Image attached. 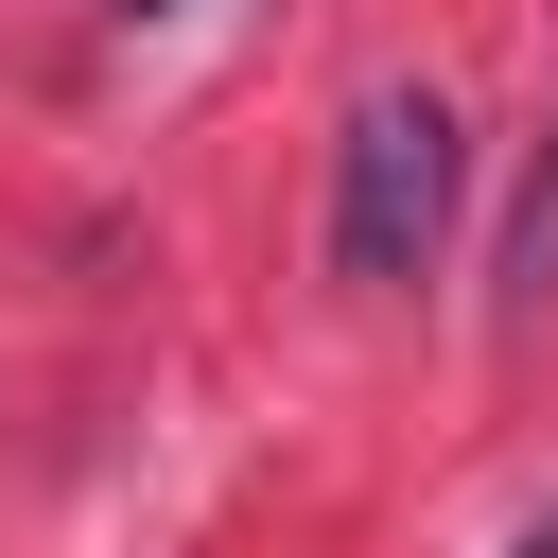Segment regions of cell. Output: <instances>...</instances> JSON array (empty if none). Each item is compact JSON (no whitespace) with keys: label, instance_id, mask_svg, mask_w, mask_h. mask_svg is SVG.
<instances>
[{"label":"cell","instance_id":"obj_2","mask_svg":"<svg viewBox=\"0 0 558 558\" xmlns=\"http://www.w3.org/2000/svg\"><path fill=\"white\" fill-rule=\"evenodd\" d=\"M541 296H558V122H541V174L506 209V314H541Z\"/></svg>","mask_w":558,"mask_h":558},{"label":"cell","instance_id":"obj_1","mask_svg":"<svg viewBox=\"0 0 558 558\" xmlns=\"http://www.w3.org/2000/svg\"><path fill=\"white\" fill-rule=\"evenodd\" d=\"M453 174H471L453 105H436V87H366L349 140H331V279H349V296L436 279V244H453Z\"/></svg>","mask_w":558,"mask_h":558},{"label":"cell","instance_id":"obj_4","mask_svg":"<svg viewBox=\"0 0 558 558\" xmlns=\"http://www.w3.org/2000/svg\"><path fill=\"white\" fill-rule=\"evenodd\" d=\"M523 558H558V523H541V541H523Z\"/></svg>","mask_w":558,"mask_h":558},{"label":"cell","instance_id":"obj_3","mask_svg":"<svg viewBox=\"0 0 558 558\" xmlns=\"http://www.w3.org/2000/svg\"><path fill=\"white\" fill-rule=\"evenodd\" d=\"M122 17H192V0H122Z\"/></svg>","mask_w":558,"mask_h":558}]
</instances>
